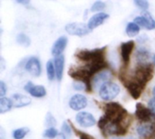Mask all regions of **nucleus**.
Segmentation results:
<instances>
[{
	"mask_svg": "<svg viewBox=\"0 0 155 139\" xmlns=\"http://www.w3.org/2000/svg\"><path fill=\"white\" fill-rule=\"evenodd\" d=\"M28 133H29V128H17L13 131V137L14 139H24Z\"/></svg>",
	"mask_w": 155,
	"mask_h": 139,
	"instance_id": "a878e982",
	"label": "nucleus"
},
{
	"mask_svg": "<svg viewBox=\"0 0 155 139\" xmlns=\"http://www.w3.org/2000/svg\"><path fill=\"white\" fill-rule=\"evenodd\" d=\"M134 4L136 6H138L139 8H141L143 11H147V9L149 8V5H150L149 2L146 0H135Z\"/></svg>",
	"mask_w": 155,
	"mask_h": 139,
	"instance_id": "2f4dec72",
	"label": "nucleus"
},
{
	"mask_svg": "<svg viewBox=\"0 0 155 139\" xmlns=\"http://www.w3.org/2000/svg\"><path fill=\"white\" fill-rule=\"evenodd\" d=\"M6 91H7V87H6V85H5V83L3 81H0V97L3 98V97L5 95Z\"/></svg>",
	"mask_w": 155,
	"mask_h": 139,
	"instance_id": "473e14b6",
	"label": "nucleus"
},
{
	"mask_svg": "<svg viewBox=\"0 0 155 139\" xmlns=\"http://www.w3.org/2000/svg\"><path fill=\"white\" fill-rule=\"evenodd\" d=\"M153 62H154V64H155V54H154V56H153Z\"/></svg>",
	"mask_w": 155,
	"mask_h": 139,
	"instance_id": "58836bf2",
	"label": "nucleus"
},
{
	"mask_svg": "<svg viewBox=\"0 0 155 139\" xmlns=\"http://www.w3.org/2000/svg\"><path fill=\"white\" fill-rule=\"evenodd\" d=\"M135 43L134 41H128L125 43H122L120 46V54H121V59H122V63H123V71H125L126 69L128 68L131 61V54L134 49Z\"/></svg>",
	"mask_w": 155,
	"mask_h": 139,
	"instance_id": "0eeeda50",
	"label": "nucleus"
},
{
	"mask_svg": "<svg viewBox=\"0 0 155 139\" xmlns=\"http://www.w3.org/2000/svg\"><path fill=\"white\" fill-rule=\"evenodd\" d=\"M57 139H67V137H66V136L64 135V134H63L62 132L61 133H59L58 134V136H57V137H56Z\"/></svg>",
	"mask_w": 155,
	"mask_h": 139,
	"instance_id": "e433bc0d",
	"label": "nucleus"
},
{
	"mask_svg": "<svg viewBox=\"0 0 155 139\" xmlns=\"http://www.w3.org/2000/svg\"><path fill=\"white\" fill-rule=\"evenodd\" d=\"M67 43H68V39H67L66 36H61V37H59L54 42V45L52 47V50H51L52 54L54 57H57V56L62 55L63 52L66 48Z\"/></svg>",
	"mask_w": 155,
	"mask_h": 139,
	"instance_id": "dca6fc26",
	"label": "nucleus"
},
{
	"mask_svg": "<svg viewBox=\"0 0 155 139\" xmlns=\"http://www.w3.org/2000/svg\"><path fill=\"white\" fill-rule=\"evenodd\" d=\"M74 89L76 90H85V85L81 83V82L75 81L74 83Z\"/></svg>",
	"mask_w": 155,
	"mask_h": 139,
	"instance_id": "f704fd0d",
	"label": "nucleus"
},
{
	"mask_svg": "<svg viewBox=\"0 0 155 139\" xmlns=\"http://www.w3.org/2000/svg\"><path fill=\"white\" fill-rule=\"evenodd\" d=\"M75 120L83 128H91L96 123L94 117L91 113L84 111L79 112L75 117Z\"/></svg>",
	"mask_w": 155,
	"mask_h": 139,
	"instance_id": "4468645a",
	"label": "nucleus"
},
{
	"mask_svg": "<svg viewBox=\"0 0 155 139\" xmlns=\"http://www.w3.org/2000/svg\"><path fill=\"white\" fill-rule=\"evenodd\" d=\"M106 50V46L93 50H78L74 53V56L79 61L85 62V67H87L90 72L95 76L109 67V64L105 59Z\"/></svg>",
	"mask_w": 155,
	"mask_h": 139,
	"instance_id": "f257e3e1",
	"label": "nucleus"
},
{
	"mask_svg": "<svg viewBox=\"0 0 155 139\" xmlns=\"http://www.w3.org/2000/svg\"><path fill=\"white\" fill-rule=\"evenodd\" d=\"M119 78H120V81H122V83L124 84V86L128 90L129 94L133 97V99L134 100L140 99V97L142 96V94L144 91L146 87L140 84L136 81L133 80L131 77H127L125 74V71H121Z\"/></svg>",
	"mask_w": 155,
	"mask_h": 139,
	"instance_id": "39448f33",
	"label": "nucleus"
},
{
	"mask_svg": "<svg viewBox=\"0 0 155 139\" xmlns=\"http://www.w3.org/2000/svg\"><path fill=\"white\" fill-rule=\"evenodd\" d=\"M106 5L103 1H96L94 3V5L91 7V11L93 12H97V11H102L105 8Z\"/></svg>",
	"mask_w": 155,
	"mask_h": 139,
	"instance_id": "c85d7f7f",
	"label": "nucleus"
},
{
	"mask_svg": "<svg viewBox=\"0 0 155 139\" xmlns=\"http://www.w3.org/2000/svg\"><path fill=\"white\" fill-rule=\"evenodd\" d=\"M121 89L120 87L112 81L106 82L99 89V96L103 100L105 101H111L114 100L120 93Z\"/></svg>",
	"mask_w": 155,
	"mask_h": 139,
	"instance_id": "423d86ee",
	"label": "nucleus"
},
{
	"mask_svg": "<svg viewBox=\"0 0 155 139\" xmlns=\"http://www.w3.org/2000/svg\"><path fill=\"white\" fill-rule=\"evenodd\" d=\"M25 90L35 98H44L46 95V90L44 86L35 85L32 81H28L25 85Z\"/></svg>",
	"mask_w": 155,
	"mask_h": 139,
	"instance_id": "2eb2a0df",
	"label": "nucleus"
},
{
	"mask_svg": "<svg viewBox=\"0 0 155 139\" xmlns=\"http://www.w3.org/2000/svg\"><path fill=\"white\" fill-rule=\"evenodd\" d=\"M54 67H55L56 77L60 81L63 78L64 69V56L63 54L54 58Z\"/></svg>",
	"mask_w": 155,
	"mask_h": 139,
	"instance_id": "aec40b11",
	"label": "nucleus"
},
{
	"mask_svg": "<svg viewBox=\"0 0 155 139\" xmlns=\"http://www.w3.org/2000/svg\"><path fill=\"white\" fill-rule=\"evenodd\" d=\"M125 32H126L128 36L134 37V36H136L140 33V26L138 24H136L134 22L129 23L127 24V26H126Z\"/></svg>",
	"mask_w": 155,
	"mask_h": 139,
	"instance_id": "4be33fe9",
	"label": "nucleus"
},
{
	"mask_svg": "<svg viewBox=\"0 0 155 139\" xmlns=\"http://www.w3.org/2000/svg\"><path fill=\"white\" fill-rule=\"evenodd\" d=\"M16 42L18 44H20L24 47H28L31 43L30 38L25 33H18L16 36Z\"/></svg>",
	"mask_w": 155,
	"mask_h": 139,
	"instance_id": "393cba45",
	"label": "nucleus"
},
{
	"mask_svg": "<svg viewBox=\"0 0 155 139\" xmlns=\"http://www.w3.org/2000/svg\"><path fill=\"white\" fill-rule=\"evenodd\" d=\"M87 104L88 102L86 97L82 94H75L69 100V107L75 111H80L85 109Z\"/></svg>",
	"mask_w": 155,
	"mask_h": 139,
	"instance_id": "ddd939ff",
	"label": "nucleus"
},
{
	"mask_svg": "<svg viewBox=\"0 0 155 139\" xmlns=\"http://www.w3.org/2000/svg\"><path fill=\"white\" fill-rule=\"evenodd\" d=\"M153 96H154V98H155V86H154V88H153Z\"/></svg>",
	"mask_w": 155,
	"mask_h": 139,
	"instance_id": "4c0bfd02",
	"label": "nucleus"
},
{
	"mask_svg": "<svg viewBox=\"0 0 155 139\" xmlns=\"http://www.w3.org/2000/svg\"><path fill=\"white\" fill-rule=\"evenodd\" d=\"M135 118L142 123H150L152 122L153 118L155 117L149 108L145 107L143 103L138 102L136 104V109L134 112Z\"/></svg>",
	"mask_w": 155,
	"mask_h": 139,
	"instance_id": "6e6552de",
	"label": "nucleus"
},
{
	"mask_svg": "<svg viewBox=\"0 0 155 139\" xmlns=\"http://www.w3.org/2000/svg\"><path fill=\"white\" fill-rule=\"evenodd\" d=\"M136 132L141 139H155V122L141 124L137 127Z\"/></svg>",
	"mask_w": 155,
	"mask_h": 139,
	"instance_id": "1a4fd4ad",
	"label": "nucleus"
},
{
	"mask_svg": "<svg viewBox=\"0 0 155 139\" xmlns=\"http://www.w3.org/2000/svg\"><path fill=\"white\" fill-rule=\"evenodd\" d=\"M25 70L34 77H39L42 72L41 63L38 58L36 57H30L25 65Z\"/></svg>",
	"mask_w": 155,
	"mask_h": 139,
	"instance_id": "f8f14e48",
	"label": "nucleus"
},
{
	"mask_svg": "<svg viewBox=\"0 0 155 139\" xmlns=\"http://www.w3.org/2000/svg\"><path fill=\"white\" fill-rule=\"evenodd\" d=\"M148 108L150 109V110L153 112V114L155 116V98L151 99L148 102Z\"/></svg>",
	"mask_w": 155,
	"mask_h": 139,
	"instance_id": "72a5a7b5",
	"label": "nucleus"
},
{
	"mask_svg": "<svg viewBox=\"0 0 155 139\" xmlns=\"http://www.w3.org/2000/svg\"><path fill=\"white\" fill-rule=\"evenodd\" d=\"M112 72L109 71H101L100 73L96 74L94 77V80H93V83H94V88H98L99 89L104 85L105 84L106 82H109V80L112 78Z\"/></svg>",
	"mask_w": 155,
	"mask_h": 139,
	"instance_id": "a211bd4d",
	"label": "nucleus"
},
{
	"mask_svg": "<svg viewBox=\"0 0 155 139\" xmlns=\"http://www.w3.org/2000/svg\"><path fill=\"white\" fill-rule=\"evenodd\" d=\"M55 125H56V120H55L54 117L50 112H48L45 117V126L48 128H54Z\"/></svg>",
	"mask_w": 155,
	"mask_h": 139,
	"instance_id": "bb28decb",
	"label": "nucleus"
},
{
	"mask_svg": "<svg viewBox=\"0 0 155 139\" xmlns=\"http://www.w3.org/2000/svg\"><path fill=\"white\" fill-rule=\"evenodd\" d=\"M134 23L140 27H143L147 30L155 29V19L148 11H143V15L135 17Z\"/></svg>",
	"mask_w": 155,
	"mask_h": 139,
	"instance_id": "9d476101",
	"label": "nucleus"
},
{
	"mask_svg": "<svg viewBox=\"0 0 155 139\" xmlns=\"http://www.w3.org/2000/svg\"><path fill=\"white\" fill-rule=\"evenodd\" d=\"M104 112L98 121V128L102 130L107 123L114 124H132V117L128 111L118 102L109 101L102 105Z\"/></svg>",
	"mask_w": 155,
	"mask_h": 139,
	"instance_id": "f03ea898",
	"label": "nucleus"
},
{
	"mask_svg": "<svg viewBox=\"0 0 155 139\" xmlns=\"http://www.w3.org/2000/svg\"><path fill=\"white\" fill-rule=\"evenodd\" d=\"M136 56H137V60L139 61V62H146V61L150 57V52L147 51L145 48H140L137 51Z\"/></svg>",
	"mask_w": 155,
	"mask_h": 139,
	"instance_id": "5701e85b",
	"label": "nucleus"
},
{
	"mask_svg": "<svg viewBox=\"0 0 155 139\" xmlns=\"http://www.w3.org/2000/svg\"><path fill=\"white\" fill-rule=\"evenodd\" d=\"M72 131H73L72 127H70L67 122H64L62 125V133L64 134L67 138H69L72 136Z\"/></svg>",
	"mask_w": 155,
	"mask_h": 139,
	"instance_id": "7c9ffc66",
	"label": "nucleus"
},
{
	"mask_svg": "<svg viewBox=\"0 0 155 139\" xmlns=\"http://www.w3.org/2000/svg\"><path fill=\"white\" fill-rule=\"evenodd\" d=\"M16 2L18 4H21V5H29L30 4V2L28 0H22V1L21 0H17Z\"/></svg>",
	"mask_w": 155,
	"mask_h": 139,
	"instance_id": "c9c22d12",
	"label": "nucleus"
},
{
	"mask_svg": "<svg viewBox=\"0 0 155 139\" xmlns=\"http://www.w3.org/2000/svg\"><path fill=\"white\" fill-rule=\"evenodd\" d=\"M65 31L71 35L84 36L89 33L90 29L84 23H71L65 25Z\"/></svg>",
	"mask_w": 155,
	"mask_h": 139,
	"instance_id": "9b49d317",
	"label": "nucleus"
},
{
	"mask_svg": "<svg viewBox=\"0 0 155 139\" xmlns=\"http://www.w3.org/2000/svg\"><path fill=\"white\" fill-rule=\"evenodd\" d=\"M68 74L75 81L84 84L85 91L89 93L93 91V80L94 76L90 72L87 67H71L68 71Z\"/></svg>",
	"mask_w": 155,
	"mask_h": 139,
	"instance_id": "7ed1b4c3",
	"label": "nucleus"
},
{
	"mask_svg": "<svg viewBox=\"0 0 155 139\" xmlns=\"http://www.w3.org/2000/svg\"><path fill=\"white\" fill-rule=\"evenodd\" d=\"M72 129H73V131L75 133V135L79 137V139H94L93 137H92V136H90L89 134H87V133H84V132H82V131L78 130V129H77V128H75L73 125H72Z\"/></svg>",
	"mask_w": 155,
	"mask_h": 139,
	"instance_id": "c756f323",
	"label": "nucleus"
},
{
	"mask_svg": "<svg viewBox=\"0 0 155 139\" xmlns=\"http://www.w3.org/2000/svg\"><path fill=\"white\" fill-rule=\"evenodd\" d=\"M46 74H47V78L50 81H52L54 79V76L56 75L55 67L52 61H48L46 63Z\"/></svg>",
	"mask_w": 155,
	"mask_h": 139,
	"instance_id": "b1692460",
	"label": "nucleus"
},
{
	"mask_svg": "<svg viewBox=\"0 0 155 139\" xmlns=\"http://www.w3.org/2000/svg\"><path fill=\"white\" fill-rule=\"evenodd\" d=\"M11 100L13 101L14 107L16 108V109L26 107L31 103V100L27 96H25V95H22V94H19V93L14 94L11 97Z\"/></svg>",
	"mask_w": 155,
	"mask_h": 139,
	"instance_id": "6ab92c4d",
	"label": "nucleus"
},
{
	"mask_svg": "<svg viewBox=\"0 0 155 139\" xmlns=\"http://www.w3.org/2000/svg\"><path fill=\"white\" fill-rule=\"evenodd\" d=\"M108 18H109V14H107L106 13L101 12V13L95 14H94L90 18V20L88 22V24H87L88 25V28L90 30L95 29L96 27H98L101 24H103L104 23V21L106 19H108Z\"/></svg>",
	"mask_w": 155,
	"mask_h": 139,
	"instance_id": "f3484780",
	"label": "nucleus"
},
{
	"mask_svg": "<svg viewBox=\"0 0 155 139\" xmlns=\"http://www.w3.org/2000/svg\"><path fill=\"white\" fill-rule=\"evenodd\" d=\"M13 106L14 105H13V101L11 99L5 98V97L0 98V113L1 114L10 111Z\"/></svg>",
	"mask_w": 155,
	"mask_h": 139,
	"instance_id": "412c9836",
	"label": "nucleus"
},
{
	"mask_svg": "<svg viewBox=\"0 0 155 139\" xmlns=\"http://www.w3.org/2000/svg\"><path fill=\"white\" fill-rule=\"evenodd\" d=\"M58 134L59 133L57 132V130L54 128H47L45 130V132L44 133V137H46V138L54 139L55 138V137H57Z\"/></svg>",
	"mask_w": 155,
	"mask_h": 139,
	"instance_id": "cd10ccee",
	"label": "nucleus"
},
{
	"mask_svg": "<svg viewBox=\"0 0 155 139\" xmlns=\"http://www.w3.org/2000/svg\"><path fill=\"white\" fill-rule=\"evenodd\" d=\"M114 139H118V138H114Z\"/></svg>",
	"mask_w": 155,
	"mask_h": 139,
	"instance_id": "ea45409f",
	"label": "nucleus"
},
{
	"mask_svg": "<svg viewBox=\"0 0 155 139\" xmlns=\"http://www.w3.org/2000/svg\"><path fill=\"white\" fill-rule=\"evenodd\" d=\"M154 67L150 62H138L135 66L131 78L140 84L146 87L147 83L153 78Z\"/></svg>",
	"mask_w": 155,
	"mask_h": 139,
	"instance_id": "20e7f679",
	"label": "nucleus"
}]
</instances>
